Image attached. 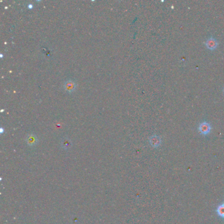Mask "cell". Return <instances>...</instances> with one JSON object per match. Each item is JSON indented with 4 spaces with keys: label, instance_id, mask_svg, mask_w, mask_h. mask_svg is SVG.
Here are the masks:
<instances>
[{
    "label": "cell",
    "instance_id": "1",
    "mask_svg": "<svg viewBox=\"0 0 224 224\" xmlns=\"http://www.w3.org/2000/svg\"><path fill=\"white\" fill-rule=\"evenodd\" d=\"M211 130V126L209 123L207 122H202L199 126V131L202 135H207L210 133Z\"/></svg>",
    "mask_w": 224,
    "mask_h": 224
},
{
    "label": "cell",
    "instance_id": "8",
    "mask_svg": "<svg viewBox=\"0 0 224 224\" xmlns=\"http://www.w3.org/2000/svg\"><path fill=\"white\" fill-rule=\"evenodd\" d=\"M223 93H224V87H223Z\"/></svg>",
    "mask_w": 224,
    "mask_h": 224
},
{
    "label": "cell",
    "instance_id": "2",
    "mask_svg": "<svg viewBox=\"0 0 224 224\" xmlns=\"http://www.w3.org/2000/svg\"><path fill=\"white\" fill-rule=\"evenodd\" d=\"M149 143L154 148H157L161 144V138L158 135H153L149 139Z\"/></svg>",
    "mask_w": 224,
    "mask_h": 224
},
{
    "label": "cell",
    "instance_id": "6",
    "mask_svg": "<svg viewBox=\"0 0 224 224\" xmlns=\"http://www.w3.org/2000/svg\"><path fill=\"white\" fill-rule=\"evenodd\" d=\"M27 141H28V143L30 145H34L36 143V136L33 135H28V137H27Z\"/></svg>",
    "mask_w": 224,
    "mask_h": 224
},
{
    "label": "cell",
    "instance_id": "5",
    "mask_svg": "<svg viewBox=\"0 0 224 224\" xmlns=\"http://www.w3.org/2000/svg\"><path fill=\"white\" fill-rule=\"evenodd\" d=\"M217 216L222 219H224V202L219 204L216 210Z\"/></svg>",
    "mask_w": 224,
    "mask_h": 224
},
{
    "label": "cell",
    "instance_id": "4",
    "mask_svg": "<svg viewBox=\"0 0 224 224\" xmlns=\"http://www.w3.org/2000/svg\"><path fill=\"white\" fill-rule=\"evenodd\" d=\"M205 44H206V45H207L208 49H212V50L214 49L217 45V42L216 40V39H214L212 37L208 39V40L207 41H206Z\"/></svg>",
    "mask_w": 224,
    "mask_h": 224
},
{
    "label": "cell",
    "instance_id": "3",
    "mask_svg": "<svg viewBox=\"0 0 224 224\" xmlns=\"http://www.w3.org/2000/svg\"><path fill=\"white\" fill-rule=\"evenodd\" d=\"M76 84L74 81L72 80H67L64 84V87L65 90L69 93L74 92L76 89Z\"/></svg>",
    "mask_w": 224,
    "mask_h": 224
},
{
    "label": "cell",
    "instance_id": "7",
    "mask_svg": "<svg viewBox=\"0 0 224 224\" xmlns=\"http://www.w3.org/2000/svg\"><path fill=\"white\" fill-rule=\"evenodd\" d=\"M71 146V142L70 141V140H63V147L64 148H66V149H68V148H69Z\"/></svg>",
    "mask_w": 224,
    "mask_h": 224
}]
</instances>
